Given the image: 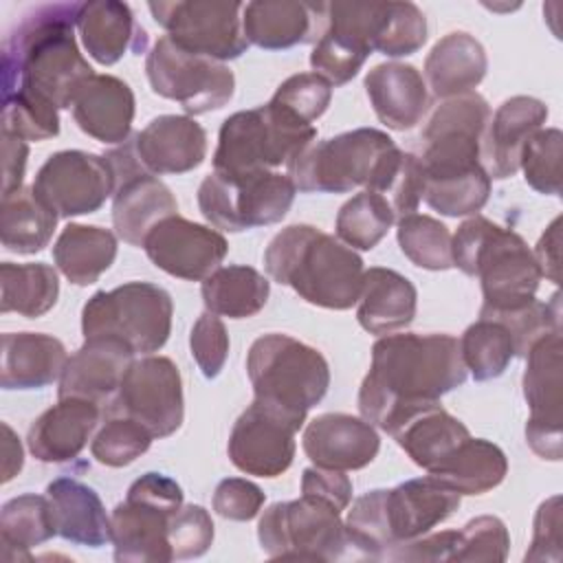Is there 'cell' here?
Here are the masks:
<instances>
[{"instance_id": "cell-1", "label": "cell", "mask_w": 563, "mask_h": 563, "mask_svg": "<svg viewBox=\"0 0 563 563\" xmlns=\"http://www.w3.org/2000/svg\"><path fill=\"white\" fill-rule=\"evenodd\" d=\"M460 341L451 334H387L372 345V365L358 389L361 416L394 433L416 411L466 380Z\"/></svg>"}, {"instance_id": "cell-2", "label": "cell", "mask_w": 563, "mask_h": 563, "mask_svg": "<svg viewBox=\"0 0 563 563\" xmlns=\"http://www.w3.org/2000/svg\"><path fill=\"white\" fill-rule=\"evenodd\" d=\"M490 121L488 101L477 92L444 99L422 130L420 165L424 202L449 218L475 216L490 196V176L479 147Z\"/></svg>"}, {"instance_id": "cell-3", "label": "cell", "mask_w": 563, "mask_h": 563, "mask_svg": "<svg viewBox=\"0 0 563 563\" xmlns=\"http://www.w3.org/2000/svg\"><path fill=\"white\" fill-rule=\"evenodd\" d=\"M84 2H53L26 13L2 46V95L26 90L70 108L95 75L75 42Z\"/></svg>"}, {"instance_id": "cell-4", "label": "cell", "mask_w": 563, "mask_h": 563, "mask_svg": "<svg viewBox=\"0 0 563 563\" xmlns=\"http://www.w3.org/2000/svg\"><path fill=\"white\" fill-rule=\"evenodd\" d=\"M264 268L308 303L330 310H347L358 301L365 273L354 249L312 224L282 229L264 251Z\"/></svg>"}, {"instance_id": "cell-5", "label": "cell", "mask_w": 563, "mask_h": 563, "mask_svg": "<svg viewBox=\"0 0 563 563\" xmlns=\"http://www.w3.org/2000/svg\"><path fill=\"white\" fill-rule=\"evenodd\" d=\"M402 163V150L376 128H356L312 141L288 163V176L303 194H347L354 187L387 194Z\"/></svg>"}, {"instance_id": "cell-6", "label": "cell", "mask_w": 563, "mask_h": 563, "mask_svg": "<svg viewBox=\"0 0 563 563\" xmlns=\"http://www.w3.org/2000/svg\"><path fill=\"white\" fill-rule=\"evenodd\" d=\"M451 255L453 266L482 282V310H510L532 301L543 277L523 238L484 216L457 227Z\"/></svg>"}, {"instance_id": "cell-7", "label": "cell", "mask_w": 563, "mask_h": 563, "mask_svg": "<svg viewBox=\"0 0 563 563\" xmlns=\"http://www.w3.org/2000/svg\"><path fill=\"white\" fill-rule=\"evenodd\" d=\"M246 374L255 400L279 413L297 431L330 387V367L323 354L282 332L253 341L246 354Z\"/></svg>"}, {"instance_id": "cell-8", "label": "cell", "mask_w": 563, "mask_h": 563, "mask_svg": "<svg viewBox=\"0 0 563 563\" xmlns=\"http://www.w3.org/2000/svg\"><path fill=\"white\" fill-rule=\"evenodd\" d=\"M314 139L317 130L312 125L295 121L271 101L266 106L240 110L224 119L220 128L213 172H273L279 165H288Z\"/></svg>"}, {"instance_id": "cell-9", "label": "cell", "mask_w": 563, "mask_h": 563, "mask_svg": "<svg viewBox=\"0 0 563 563\" xmlns=\"http://www.w3.org/2000/svg\"><path fill=\"white\" fill-rule=\"evenodd\" d=\"M174 303L165 288L150 282H128L95 292L81 310L84 339L114 336L134 354L161 350L172 332Z\"/></svg>"}, {"instance_id": "cell-10", "label": "cell", "mask_w": 563, "mask_h": 563, "mask_svg": "<svg viewBox=\"0 0 563 563\" xmlns=\"http://www.w3.org/2000/svg\"><path fill=\"white\" fill-rule=\"evenodd\" d=\"M183 506V488L167 475L145 473L110 515V541L117 561H174L169 517Z\"/></svg>"}, {"instance_id": "cell-11", "label": "cell", "mask_w": 563, "mask_h": 563, "mask_svg": "<svg viewBox=\"0 0 563 563\" xmlns=\"http://www.w3.org/2000/svg\"><path fill=\"white\" fill-rule=\"evenodd\" d=\"M295 194L292 178L282 172H211L198 187V207L213 229L240 233L279 222Z\"/></svg>"}, {"instance_id": "cell-12", "label": "cell", "mask_w": 563, "mask_h": 563, "mask_svg": "<svg viewBox=\"0 0 563 563\" xmlns=\"http://www.w3.org/2000/svg\"><path fill=\"white\" fill-rule=\"evenodd\" d=\"M257 539L268 556L310 561L339 559L350 545L341 510L306 493L266 508L257 523Z\"/></svg>"}, {"instance_id": "cell-13", "label": "cell", "mask_w": 563, "mask_h": 563, "mask_svg": "<svg viewBox=\"0 0 563 563\" xmlns=\"http://www.w3.org/2000/svg\"><path fill=\"white\" fill-rule=\"evenodd\" d=\"M145 73L156 95L178 101L187 114H205L227 106L235 90V77L222 62L189 53L167 35L147 53Z\"/></svg>"}, {"instance_id": "cell-14", "label": "cell", "mask_w": 563, "mask_h": 563, "mask_svg": "<svg viewBox=\"0 0 563 563\" xmlns=\"http://www.w3.org/2000/svg\"><path fill=\"white\" fill-rule=\"evenodd\" d=\"M156 24L180 48L216 59H238L249 42L242 31V2L227 0H176L147 4Z\"/></svg>"}, {"instance_id": "cell-15", "label": "cell", "mask_w": 563, "mask_h": 563, "mask_svg": "<svg viewBox=\"0 0 563 563\" xmlns=\"http://www.w3.org/2000/svg\"><path fill=\"white\" fill-rule=\"evenodd\" d=\"M108 413H119L143 424L154 438L176 433L185 418L183 380L167 356L134 358L125 369Z\"/></svg>"}, {"instance_id": "cell-16", "label": "cell", "mask_w": 563, "mask_h": 563, "mask_svg": "<svg viewBox=\"0 0 563 563\" xmlns=\"http://www.w3.org/2000/svg\"><path fill=\"white\" fill-rule=\"evenodd\" d=\"M561 330L543 334L526 354L523 398L530 407L526 422V442L543 457L561 460Z\"/></svg>"}, {"instance_id": "cell-17", "label": "cell", "mask_w": 563, "mask_h": 563, "mask_svg": "<svg viewBox=\"0 0 563 563\" xmlns=\"http://www.w3.org/2000/svg\"><path fill=\"white\" fill-rule=\"evenodd\" d=\"M33 191L59 218H73L95 213L114 194V176L103 156L64 150L40 167Z\"/></svg>"}, {"instance_id": "cell-18", "label": "cell", "mask_w": 563, "mask_h": 563, "mask_svg": "<svg viewBox=\"0 0 563 563\" xmlns=\"http://www.w3.org/2000/svg\"><path fill=\"white\" fill-rule=\"evenodd\" d=\"M143 249L152 264L167 275L202 282L220 266L229 244L220 231L176 213L161 220L145 235Z\"/></svg>"}, {"instance_id": "cell-19", "label": "cell", "mask_w": 563, "mask_h": 563, "mask_svg": "<svg viewBox=\"0 0 563 563\" xmlns=\"http://www.w3.org/2000/svg\"><path fill=\"white\" fill-rule=\"evenodd\" d=\"M295 433L288 420L253 400L235 420L227 453L246 475L277 477L292 464Z\"/></svg>"}, {"instance_id": "cell-20", "label": "cell", "mask_w": 563, "mask_h": 563, "mask_svg": "<svg viewBox=\"0 0 563 563\" xmlns=\"http://www.w3.org/2000/svg\"><path fill=\"white\" fill-rule=\"evenodd\" d=\"M460 497L431 475L383 488V512L391 548L431 532L457 510Z\"/></svg>"}, {"instance_id": "cell-21", "label": "cell", "mask_w": 563, "mask_h": 563, "mask_svg": "<svg viewBox=\"0 0 563 563\" xmlns=\"http://www.w3.org/2000/svg\"><path fill=\"white\" fill-rule=\"evenodd\" d=\"M328 26V2L255 0L242 9V31L249 44L266 51L308 44Z\"/></svg>"}, {"instance_id": "cell-22", "label": "cell", "mask_w": 563, "mask_h": 563, "mask_svg": "<svg viewBox=\"0 0 563 563\" xmlns=\"http://www.w3.org/2000/svg\"><path fill=\"white\" fill-rule=\"evenodd\" d=\"M134 352L114 336H92L68 356L59 376V398H86L106 405L114 398Z\"/></svg>"}, {"instance_id": "cell-23", "label": "cell", "mask_w": 563, "mask_h": 563, "mask_svg": "<svg viewBox=\"0 0 563 563\" xmlns=\"http://www.w3.org/2000/svg\"><path fill=\"white\" fill-rule=\"evenodd\" d=\"M380 449V438L365 418L321 413L303 431V451L314 466L356 471L367 466Z\"/></svg>"}, {"instance_id": "cell-24", "label": "cell", "mask_w": 563, "mask_h": 563, "mask_svg": "<svg viewBox=\"0 0 563 563\" xmlns=\"http://www.w3.org/2000/svg\"><path fill=\"white\" fill-rule=\"evenodd\" d=\"M545 119L548 106L526 95L510 97L495 110L479 147V161L490 180L517 174L523 145L537 130H541Z\"/></svg>"}, {"instance_id": "cell-25", "label": "cell", "mask_w": 563, "mask_h": 563, "mask_svg": "<svg viewBox=\"0 0 563 563\" xmlns=\"http://www.w3.org/2000/svg\"><path fill=\"white\" fill-rule=\"evenodd\" d=\"M132 139L141 165L154 176L191 172L207 156L205 128L185 114H161Z\"/></svg>"}, {"instance_id": "cell-26", "label": "cell", "mask_w": 563, "mask_h": 563, "mask_svg": "<svg viewBox=\"0 0 563 563\" xmlns=\"http://www.w3.org/2000/svg\"><path fill=\"white\" fill-rule=\"evenodd\" d=\"M101 416V405L86 398H59L57 405L40 413L26 435L29 451L46 464L75 460L92 435Z\"/></svg>"}, {"instance_id": "cell-27", "label": "cell", "mask_w": 563, "mask_h": 563, "mask_svg": "<svg viewBox=\"0 0 563 563\" xmlns=\"http://www.w3.org/2000/svg\"><path fill=\"white\" fill-rule=\"evenodd\" d=\"M365 90L380 123L389 130H411L429 108V92L420 70L402 62H385L365 75Z\"/></svg>"}, {"instance_id": "cell-28", "label": "cell", "mask_w": 563, "mask_h": 563, "mask_svg": "<svg viewBox=\"0 0 563 563\" xmlns=\"http://www.w3.org/2000/svg\"><path fill=\"white\" fill-rule=\"evenodd\" d=\"M70 108L84 134L101 143L128 141L134 119V92L123 79L92 75L79 88Z\"/></svg>"}, {"instance_id": "cell-29", "label": "cell", "mask_w": 563, "mask_h": 563, "mask_svg": "<svg viewBox=\"0 0 563 563\" xmlns=\"http://www.w3.org/2000/svg\"><path fill=\"white\" fill-rule=\"evenodd\" d=\"M178 205L169 187L150 172H136L123 178L112 194V224L117 235L143 246L145 235L165 218L176 216Z\"/></svg>"}, {"instance_id": "cell-30", "label": "cell", "mask_w": 563, "mask_h": 563, "mask_svg": "<svg viewBox=\"0 0 563 563\" xmlns=\"http://www.w3.org/2000/svg\"><path fill=\"white\" fill-rule=\"evenodd\" d=\"M68 354L59 339L42 332L2 334L0 385L4 389H40L55 383Z\"/></svg>"}, {"instance_id": "cell-31", "label": "cell", "mask_w": 563, "mask_h": 563, "mask_svg": "<svg viewBox=\"0 0 563 563\" xmlns=\"http://www.w3.org/2000/svg\"><path fill=\"white\" fill-rule=\"evenodd\" d=\"M418 308L416 286L400 273L372 266L363 273V286L356 301V319L369 334H389L407 328Z\"/></svg>"}, {"instance_id": "cell-32", "label": "cell", "mask_w": 563, "mask_h": 563, "mask_svg": "<svg viewBox=\"0 0 563 563\" xmlns=\"http://www.w3.org/2000/svg\"><path fill=\"white\" fill-rule=\"evenodd\" d=\"M88 55L103 64H117L128 51H143L147 35L136 24L132 9L117 0L84 2L77 20Z\"/></svg>"}, {"instance_id": "cell-33", "label": "cell", "mask_w": 563, "mask_h": 563, "mask_svg": "<svg viewBox=\"0 0 563 563\" xmlns=\"http://www.w3.org/2000/svg\"><path fill=\"white\" fill-rule=\"evenodd\" d=\"M488 68L484 46L464 31H453L435 42L424 59V77L438 99H451L479 86Z\"/></svg>"}, {"instance_id": "cell-34", "label": "cell", "mask_w": 563, "mask_h": 563, "mask_svg": "<svg viewBox=\"0 0 563 563\" xmlns=\"http://www.w3.org/2000/svg\"><path fill=\"white\" fill-rule=\"evenodd\" d=\"M57 534L70 543L101 548L110 541V517L99 495L73 477H57L46 486Z\"/></svg>"}, {"instance_id": "cell-35", "label": "cell", "mask_w": 563, "mask_h": 563, "mask_svg": "<svg viewBox=\"0 0 563 563\" xmlns=\"http://www.w3.org/2000/svg\"><path fill=\"white\" fill-rule=\"evenodd\" d=\"M391 438L405 449L413 464L431 473L466 438H471V433L462 420L451 416L438 402L409 416L400 427L394 429Z\"/></svg>"}, {"instance_id": "cell-36", "label": "cell", "mask_w": 563, "mask_h": 563, "mask_svg": "<svg viewBox=\"0 0 563 563\" xmlns=\"http://www.w3.org/2000/svg\"><path fill=\"white\" fill-rule=\"evenodd\" d=\"M117 257L112 231L95 224L70 222L53 244V260L59 273L75 286L95 284Z\"/></svg>"}, {"instance_id": "cell-37", "label": "cell", "mask_w": 563, "mask_h": 563, "mask_svg": "<svg viewBox=\"0 0 563 563\" xmlns=\"http://www.w3.org/2000/svg\"><path fill=\"white\" fill-rule=\"evenodd\" d=\"M508 460L504 451L482 438H466L429 475L457 495H482L504 482Z\"/></svg>"}, {"instance_id": "cell-38", "label": "cell", "mask_w": 563, "mask_h": 563, "mask_svg": "<svg viewBox=\"0 0 563 563\" xmlns=\"http://www.w3.org/2000/svg\"><path fill=\"white\" fill-rule=\"evenodd\" d=\"M200 292L209 312L229 319H249L266 306L271 284L253 266L229 264L218 266L205 277Z\"/></svg>"}, {"instance_id": "cell-39", "label": "cell", "mask_w": 563, "mask_h": 563, "mask_svg": "<svg viewBox=\"0 0 563 563\" xmlns=\"http://www.w3.org/2000/svg\"><path fill=\"white\" fill-rule=\"evenodd\" d=\"M57 213L46 207L33 191L22 187L2 198L0 240L7 251L31 255L42 251L57 227Z\"/></svg>"}, {"instance_id": "cell-40", "label": "cell", "mask_w": 563, "mask_h": 563, "mask_svg": "<svg viewBox=\"0 0 563 563\" xmlns=\"http://www.w3.org/2000/svg\"><path fill=\"white\" fill-rule=\"evenodd\" d=\"M57 534L48 495H18L0 510V541L4 559H29V550Z\"/></svg>"}, {"instance_id": "cell-41", "label": "cell", "mask_w": 563, "mask_h": 563, "mask_svg": "<svg viewBox=\"0 0 563 563\" xmlns=\"http://www.w3.org/2000/svg\"><path fill=\"white\" fill-rule=\"evenodd\" d=\"M0 310L18 312L26 319L46 314L59 295L57 271L44 262L13 264L2 262L0 266Z\"/></svg>"}, {"instance_id": "cell-42", "label": "cell", "mask_w": 563, "mask_h": 563, "mask_svg": "<svg viewBox=\"0 0 563 563\" xmlns=\"http://www.w3.org/2000/svg\"><path fill=\"white\" fill-rule=\"evenodd\" d=\"M460 354L475 380H490L506 372L515 358V341L506 325L479 317L460 339Z\"/></svg>"}, {"instance_id": "cell-43", "label": "cell", "mask_w": 563, "mask_h": 563, "mask_svg": "<svg viewBox=\"0 0 563 563\" xmlns=\"http://www.w3.org/2000/svg\"><path fill=\"white\" fill-rule=\"evenodd\" d=\"M396 222L389 200L378 191L352 196L336 213V235L343 244L358 251H372Z\"/></svg>"}, {"instance_id": "cell-44", "label": "cell", "mask_w": 563, "mask_h": 563, "mask_svg": "<svg viewBox=\"0 0 563 563\" xmlns=\"http://www.w3.org/2000/svg\"><path fill=\"white\" fill-rule=\"evenodd\" d=\"M396 238L405 257L416 266L427 271L453 268L451 231L444 222L424 213H409L398 220Z\"/></svg>"}, {"instance_id": "cell-45", "label": "cell", "mask_w": 563, "mask_h": 563, "mask_svg": "<svg viewBox=\"0 0 563 563\" xmlns=\"http://www.w3.org/2000/svg\"><path fill=\"white\" fill-rule=\"evenodd\" d=\"M479 317L499 321L508 328L515 341V356L526 358L528 350L548 332L561 330V295L556 292L548 303L537 297L510 310H479Z\"/></svg>"}, {"instance_id": "cell-46", "label": "cell", "mask_w": 563, "mask_h": 563, "mask_svg": "<svg viewBox=\"0 0 563 563\" xmlns=\"http://www.w3.org/2000/svg\"><path fill=\"white\" fill-rule=\"evenodd\" d=\"M152 440L154 435L136 420L119 413H108V420L92 438L90 451L99 464L121 468L141 457L150 449Z\"/></svg>"}, {"instance_id": "cell-47", "label": "cell", "mask_w": 563, "mask_h": 563, "mask_svg": "<svg viewBox=\"0 0 563 563\" xmlns=\"http://www.w3.org/2000/svg\"><path fill=\"white\" fill-rule=\"evenodd\" d=\"M2 130L24 141H46L59 132L57 106L40 95L13 90L2 95Z\"/></svg>"}, {"instance_id": "cell-48", "label": "cell", "mask_w": 563, "mask_h": 563, "mask_svg": "<svg viewBox=\"0 0 563 563\" xmlns=\"http://www.w3.org/2000/svg\"><path fill=\"white\" fill-rule=\"evenodd\" d=\"M561 152L563 134L559 128L537 130L523 145L519 167L526 183L545 196L561 194Z\"/></svg>"}, {"instance_id": "cell-49", "label": "cell", "mask_w": 563, "mask_h": 563, "mask_svg": "<svg viewBox=\"0 0 563 563\" xmlns=\"http://www.w3.org/2000/svg\"><path fill=\"white\" fill-rule=\"evenodd\" d=\"M369 55L372 51L363 44L332 29H325L310 53V66L330 86H343L361 70Z\"/></svg>"}, {"instance_id": "cell-50", "label": "cell", "mask_w": 563, "mask_h": 563, "mask_svg": "<svg viewBox=\"0 0 563 563\" xmlns=\"http://www.w3.org/2000/svg\"><path fill=\"white\" fill-rule=\"evenodd\" d=\"M330 99L332 86L323 77L317 73H297L277 86L271 103L295 121L310 125L328 110Z\"/></svg>"}, {"instance_id": "cell-51", "label": "cell", "mask_w": 563, "mask_h": 563, "mask_svg": "<svg viewBox=\"0 0 563 563\" xmlns=\"http://www.w3.org/2000/svg\"><path fill=\"white\" fill-rule=\"evenodd\" d=\"M510 534L499 517L482 515L455 530V550L451 561H506Z\"/></svg>"}, {"instance_id": "cell-52", "label": "cell", "mask_w": 563, "mask_h": 563, "mask_svg": "<svg viewBox=\"0 0 563 563\" xmlns=\"http://www.w3.org/2000/svg\"><path fill=\"white\" fill-rule=\"evenodd\" d=\"M427 42V18L413 2H389L387 20L376 51L387 57H405Z\"/></svg>"}, {"instance_id": "cell-53", "label": "cell", "mask_w": 563, "mask_h": 563, "mask_svg": "<svg viewBox=\"0 0 563 563\" xmlns=\"http://www.w3.org/2000/svg\"><path fill=\"white\" fill-rule=\"evenodd\" d=\"M213 541L211 515L198 506H180L169 517V543L174 559H196L202 556Z\"/></svg>"}, {"instance_id": "cell-54", "label": "cell", "mask_w": 563, "mask_h": 563, "mask_svg": "<svg viewBox=\"0 0 563 563\" xmlns=\"http://www.w3.org/2000/svg\"><path fill=\"white\" fill-rule=\"evenodd\" d=\"M191 356L205 378H216L229 356V334L224 323L213 312H202L189 334Z\"/></svg>"}, {"instance_id": "cell-55", "label": "cell", "mask_w": 563, "mask_h": 563, "mask_svg": "<svg viewBox=\"0 0 563 563\" xmlns=\"http://www.w3.org/2000/svg\"><path fill=\"white\" fill-rule=\"evenodd\" d=\"M264 499L266 495L257 484L244 477H227L216 486L211 504L222 519L249 521L257 517V512L264 506Z\"/></svg>"}, {"instance_id": "cell-56", "label": "cell", "mask_w": 563, "mask_h": 563, "mask_svg": "<svg viewBox=\"0 0 563 563\" xmlns=\"http://www.w3.org/2000/svg\"><path fill=\"white\" fill-rule=\"evenodd\" d=\"M561 497L545 499L534 515L532 543L526 552V561H561Z\"/></svg>"}, {"instance_id": "cell-57", "label": "cell", "mask_w": 563, "mask_h": 563, "mask_svg": "<svg viewBox=\"0 0 563 563\" xmlns=\"http://www.w3.org/2000/svg\"><path fill=\"white\" fill-rule=\"evenodd\" d=\"M422 191H424V174H422L420 158H418V154L402 152L400 169H398L389 191L385 194V198L389 200L398 220L409 213H416V209L422 200Z\"/></svg>"}, {"instance_id": "cell-58", "label": "cell", "mask_w": 563, "mask_h": 563, "mask_svg": "<svg viewBox=\"0 0 563 563\" xmlns=\"http://www.w3.org/2000/svg\"><path fill=\"white\" fill-rule=\"evenodd\" d=\"M301 493L314 495L343 512L352 501V482L345 471L312 466L301 475Z\"/></svg>"}, {"instance_id": "cell-59", "label": "cell", "mask_w": 563, "mask_h": 563, "mask_svg": "<svg viewBox=\"0 0 563 563\" xmlns=\"http://www.w3.org/2000/svg\"><path fill=\"white\" fill-rule=\"evenodd\" d=\"M26 156V141L2 130V198L22 189Z\"/></svg>"}, {"instance_id": "cell-60", "label": "cell", "mask_w": 563, "mask_h": 563, "mask_svg": "<svg viewBox=\"0 0 563 563\" xmlns=\"http://www.w3.org/2000/svg\"><path fill=\"white\" fill-rule=\"evenodd\" d=\"M559 251H561V218H554L552 224L541 235V240L537 242V249L532 251L541 275H545L554 284H559Z\"/></svg>"}, {"instance_id": "cell-61", "label": "cell", "mask_w": 563, "mask_h": 563, "mask_svg": "<svg viewBox=\"0 0 563 563\" xmlns=\"http://www.w3.org/2000/svg\"><path fill=\"white\" fill-rule=\"evenodd\" d=\"M2 431H4V440H2V482H9L13 479L22 464H24V453H22V444H20V438L13 433V429L2 422Z\"/></svg>"}]
</instances>
